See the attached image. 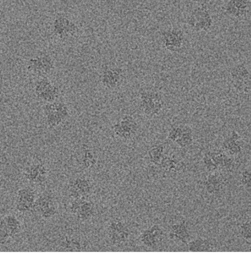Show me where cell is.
I'll use <instances>...</instances> for the list:
<instances>
[{
    "label": "cell",
    "mask_w": 251,
    "mask_h": 253,
    "mask_svg": "<svg viewBox=\"0 0 251 253\" xmlns=\"http://www.w3.org/2000/svg\"><path fill=\"white\" fill-rule=\"evenodd\" d=\"M163 100L155 90H145L141 93L139 109L145 116L153 117L159 115L163 108Z\"/></svg>",
    "instance_id": "6da1fadb"
},
{
    "label": "cell",
    "mask_w": 251,
    "mask_h": 253,
    "mask_svg": "<svg viewBox=\"0 0 251 253\" xmlns=\"http://www.w3.org/2000/svg\"><path fill=\"white\" fill-rule=\"evenodd\" d=\"M44 115L47 125L55 127L67 119L70 116V109L66 104L55 101L46 105Z\"/></svg>",
    "instance_id": "7a4b0ae2"
},
{
    "label": "cell",
    "mask_w": 251,
    "mask_h": 253,
    "mask_svg": "<svg viewBox=\"0 0 251 253\" xmlns=\"http://www.w3.org/2000/svg\"><path fill=\"white\" fill-rule=\"evenodd\" d=\"M139 129V124L131 116L121 118L112 127L113 132L115 136L123 140L131 139L136 135Z\"/></svg>",
    "instance_id": "3957f363"
},
{
    "label": "cell",
    "mask_w": 251,
    "mask_h": 253,
    "mask_svg": "<svg viewBox=\"0 0 251 253\" xmlns=\"http://www.w3.org/2000/svg\"><path fill=\"white\" fill-rule=\"evenodd\" d=\"M44 219H49L58 213L55 200L49 194H43L36 199L33 210Z\"/></svg>",
    "instance_id": "277c9868"
},
{
    "label": "cell",
    "mask_w": 251,
    "mask_h": 253,
    "mask_svg": "<svg viewBox=\"0 0 251 253\" xmlns=\"http://www.w3.org/2000/svg\"><path fill=\"white\" fill-rule=\"evenodd\" d=\"M107 235L109 242L114 246H117L127 242L130 236V231L123 222L114 220L108 226Z\"/></svg>",
    "instance_id": "5b68a950"
},
{
    "label": "cell",
    "mask_w": 251,
    "mask_h": 253,
    "mask_svg": "<svg viewBox=\"0 0 251 253\" xmlns=\"http://www.w3.org/2000/svg\"><path fill=\"white\" fill-rule=\"evenodd\" d=\"M37 196L35 191L30 187H23L17 194L15 208L20 213H25L32 211Z\"/></svg>",
    "instance_id": "8992f818"
},
{
    "label": "cell",
    "mask_w": 251,
    "mask_h": 253,
    "mask_svg": "<svg viewBox=\"0 0 251 253\" xmlns=\"http://www.w3.org/2000/svg\"><path fill=\"white\" fill-rule=\"evenodd\" d=\"M35 93L39 99L52 103L56 101L59 96V89L50 81L46 79L40 80L36 84Z\"/></svg>",
    "instance_id": "52a82bcc"
},
{
    "label": "cell",
    "mask_w": 251,
    "mask_h": 253,
    "mask_svg": "<svg viewBox=\"0 0 251 253\" xmlns=\"http://www.w3.org/2000/svg\"><path fill=\"white\" fill-rule=\"evenodd\" d=\"M28 68L35 74L46 75L53 70L54 62L49 55H39L30 60Z\"/></svg>",
    "instance_id": "ba28073f"
},
{
    "label": "cell",
    "mask_w": 251,
    "mask_h": 253,
    "mask_svg": "<svg viewBox=\"0 0 251 253\" xmlns=\"http://www.w3.org/2000/svg\"><path fill=\"white\" fill-rule=\"evenodd\" d=\"M52 27L54 34L60 39H66L73 35L77 30L75 24L64 15L56 16Z\"/></svg>",
    "instance_id": "9c48e42d"
},
{
    "label": "cell",
    "mask_w": 251,
    "mask_h": 253,
    "mask_svg": "<svg viewBox=\"0 0 251 253\" xmlns=\"http://www.w3.org/2000/svg\"><path fill=\"white\" fill-rule=\"evenodd\" d=\"M189 24L194 30L207 31L212 26V20L207 10L198 8L193 12Z\"/></svg>",
    "instance_id": "30bf717a"
},
{
    "label": "cell",
    "mask_w": 251,
    "mask_h": 253,
    "mask_svg": "<svg viewBox=\"0 0 251 253\" xmlns=\"http://www.w3.org/2000/svg\"><path fill=\"white\" fill-rule=\"evenodd\" d=\"M70 210L72 214L76 215V217L83 221L90 219L95 213L94 204L82 198L76 199L72 202Z\"/></svg>",
    "instance_id": "8fae6325"
},
{
    "label": "cell",
    "mask_w": 251,
    "mask_h": 253,
    "mask_svg": "<svg viewBox=\"0 0 251 253\" xmlns=\"http://www.w3.org/2000/svg\"><path fill=\"white\" fill-rule=\"evenodd\" d=\"M24 175L28 181L42 185L47 181L48 170L45 166L41 163H37L27 167L24 169Z\"/></svg>",
    "instance_id": "7c38bea8"
},
{
    "label": "cell",
    "mask_w": 251,
    "mask_h": 253,
    "mask_svg": "<svg viewBox=\"0 0 251 253\" xmlns=\"http://www.w3.org/2000/svg\"><path fill=\"white\" fill-rule=\"evenodd\" d=\"M124 72L119 68H108L105 69L101 76V83L104 86L108 88H115L120 84L123 81Z\"/></svg>",
    "instance_id": "4fadbf2b"
},
{
    "label": "cell",
    "mask_w": 251,
    "mask_h": 253,
    "mask_svg": "<svg viewBox=\"0 0 251 253\" xmlns=\"http://www.w3.org/2000/svg\"><path fill=\"white\" fill-rule=\"evenodd\" d=\"M163 236V230L159 225L156 224L144 230L141 234L140 240L144 246L149 248H155L161 242Z\"/></svg>",
    "instance_id": "5bb4252c"
},
{
    "label": "cell",
    "mask_w": 251,
    "mask_h": 253,
    "mask_svg": "<svg viewBox=\"0 0 251 253\" xmlns=\"http://www.w3.org/2000/svg\"><path fill=\"white\" fill-rule=\"evenodd\" d=\"M164 46L171 51H177L183 46L184 36L182 31L170 30L164 32L163 36Z\"/></svg>",
    "instance_id": "9a60e30c"
},
{
    "label": "cell",
    "mask_w": 251,
    "mask_h": 253,
    "mask_svg": "<svg viewBox=\"0 0 251 253\" xmlns=\"http://www.w3.org/2000/svg\"><path fill=\"white\" fill-rule=\"evenodd\" d=\"M72 195L74 197L79 198L84 197L92 193V183L86 177H79L72 182Z\"/></svg>",
    "instance_id": "2e32d148"
},
{
    "label": "cell",
    "mask_w": 251,
    "mask_h": 253,
    "mask_svg": "<svg viewBox=\"0 0 251 253\" xmlns=\"http://www.w3.org/2000/svg\"><path fill=\"white\" fill-rule=\"evenodd\" d=\"M222 148L232 156L241 153L243 149L241 137L237 132L233 131L225 138L222 143Z\"/></svg>",
    "instance_id": "e0dca14e"
},
{
    "label": "cell",
    "mask_w": 251,
    "mask_h": 253,
    "mask_svg": "<svg viewBox=\"0 0 251 253\" xmlns=\"http://www.w3.org/2000/svg\"><path fill=\"white\" fill-rule=\"evenodd\" d=\"M6 229L12 239L20 234L22 231V223L14 214H7L1 218Z\"/></svg>",
    "instance_id": "ac0fdd59"
},
{
    "label": "cell",
    "mask_w": 251,
    "mask_h": 253,
    "mask_svg": "<svg viewBox=\"0 0 251 253\" xmlns=\"http://www.w3.org/2000/svg\"><path fill=\"white\" fill-rule=\"evenodd\" d=\"M230 75L233 81L239 83H245L250 80V73L248 68L243 64H238L232 68Z\"/></svg>",
    "instance_id": "d6986e66"
},
{
    "label": "cell",
    "mask_w": 251,
    "mask_h": 253,
    "mask_svg": "<svg viewBox=\"0 0 251 253\" xmlns=\"http://www.w3.org/2000/svg\"><path fill=\"white\" fill-rule=\"evenodd\" d=\"M248 7L247 0H230L226 6V11L230 15L241 16L245 14Z\"/></svg>",
    "instance_id": "ffe728a7"
},
{
    "label": "cell",
    "mask_w": 251,
    "mask_h": 253,
    "mask_svg": "<svg viewBox=\"0 0 251 253\" xmlns=\"http://www.w3.org/2000/svg\"><path fill=\"white\" fill-rule=\"evenodd\" d=\"M170 236L172 239L185 242V240H187L189 236L188 230L185 222L174 224L172 227Z\"/></svg>",
    "instance_id": "44dd1931"
},
{
    "label": "cell",
    "mask_w": 251,
    "mask_h": 253,
    "mask_svg": "<svg viewBox=\"0 0 251 253\" xmlns=\"http://www.w3.org/2000/svg\"><path fill=\"white\" fill-rule=\"evenodd\" d=\"M211 250V244L207 239H197L188 244V251L191 252H206Z\"/></svg>",
    "instance_id": "7402d4cb"
},
{
    "label": "cell",
    "mask_w": 251,
    "mask_h": 253,
    "mask_svg": "<svg viewBox=\"0 0 251 253\" xmlns=\"http://www.w3.org/2000/svg\"><path fill=\"white\" fill-rule=\"evenodd\" d=\"M193 142V133L192 129L188 126L185 127L181 136L175 142L176 144L181 148H186L192 144Z\"/></svg>",
    "instance_id": "603a6c76"
},
{
    "label": "cell",
    "mask_w": 251,
    "mask_h": 253,
    "mask_svg": "<svg viewBox=\"0 0 251 253\" xmlns=\"http://www.w3.org/2000/svg\"><path fill=\"white\" fill-rule=\"evenodd\" d=\"M206 190L210 194L217 193L221 188V182L216 175H210L205 182Z\"/></svg>",
    "instance_id": "cb8c5ba5"
},
{
    "label": "cell",
    "mask_w": 251,
    "mask_h": 253,
    "mask_svg": "<svg viewBox=\"0 0 251 253\" xmlns=\"http://www.w3.org/2000/svg\"><path fill=\"white\" fill-rule=\"evenodd\" d=\"M164 152V147L163 145L153 146L148 152L149 160L154 164H159L163 158Z\"/></svg>",
    "instance_id": "d4e9b609"
},
{
    "label": "cell",
    "mask_w": 251,
    "mask_h": 253,
    "mask_svg": "<svg viewBox=\"0 0 251 253\" xmlns=\"http://www.w3.org/2000/svg\"><path fill=\"white\" fill-rule=\"evenodd\" d=\"M185 127V125L172 126L168 133V139L173 142H175L181 136L182 133H183Z\"/></svg>",
    "instance_id": "484cf974"
},
{
    "label": "cell",
    "mask_w": 251,
    "mask_h": 253,
    "mask_svg": "<svg viewBox=\"0 0 251 253\" xmlns=\"http://www.w3.org/2000/svg\"><path fill=\"white\" fill-rule=\"evenodd\" d=\"M240 234L245 239L251 240V228L250 222H246L242 224L240 227Z\"/></svg>",
    "instance_id": "4316f807"
},
{
    "label": "cell",
    "mask_w": 251,
    "mask_h": 253,
    "mask_svg": "<svg viewBox=\"0 0 251 253\" xmlns=\"http://www.w3.org/2000/svg\"><path fill=\"white\" fill-rule=\"evenodd\" d=\"M251 172L248 170H245L242 173V184L247 187H251Z\"/></svg>",
    "instance_id": "83f0119b"
}]
</instances>
